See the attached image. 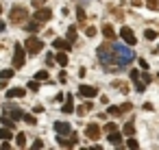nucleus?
<instances>
[{
  "mask_svg": "<svg viewBox=\"0 0 159 150\" xmlns=\"http://www.w3.org/2000/svg\"><path fill=\"white\" fill-rule=\"evenodd\" d=\"M0 148H2V150H11V143H9V141H5V143L0 146Z\"/></svg>",
  "mask_w": 159,
  "mask_h": 150,
  "instance_id": "37998d69",
  "label": "nucleus"
},
{
  "mask_svg": "<svg viewBox=\"0 0 159 150\" xmlns=\"http://www.w3.org/2000/svg\"><path fill=\"white\" fill-rule=\"evenodd\" d=\"M24 29H26V31H29V33H35V31H37V29H39V22H37V20H35V22H31V24H24Z\"/></svg>",
  "mask_w": 159,
  "mask_h": 150,
  "instance_id": "bb28decb",
  "label": "nucleus"
},
{
  "mask_svg": "<svg viewBox=\"0 0 159 150\" xmlns=\"http://www.w3.org/2000/svg\"><path fill=\"white\" fill-rule=\"evenodd\" d=\"M116 55H118V61H120L122 68H126V65L133 63V59H135V55H133V50L129 48V44H126V46H124V44H116Z\"/></svg>",
  "mask_w": 159,
  "mask_h": 150,
  "instance_id": "f03ea898",
  "label": "nucleus"
},
{
  "mask_svg": "<svg viewBox=\"0 0 159 150\" xmlns=\"http://www.w3.org/2000/svg\"><path fill=\"white\" fill-rule=\"evenodd\" d=\"M142 81H144V83H150V74L144 72V74H142Z\"/></svg>",
  "mask_w": 159,
  "mask_h": 150,
  "instance_id": "79ce46f5",
  "label": "nucleus"
},
{
  "mask_svg": "<svg viewBox=\"0 0 159 150\" xmlns=\"http://www.w3.org/2000/svg\"><path fill=\"white\" fill-rule=\"evenodd\" d=\"M107 141H109L111 146H120V143H122V133H118V130L107 133Z\"/></svg>",
  "mask_w": 159,
  "mask_h": 150,
  "instance_id": "ddd939ff",
  "label": "nucleus"
},
{
  "mask_svg": "<svg viewBox=\"0 0 159 150\" xmlns=\"http://www.w3.org/2000/svg\"><path fill=\"white\" fill-rule=\"evenodd\" d=\"M26 48L22 46V44H13V68L16 70H20V68H24V63H26Z\"/></svg>",
  "mask_w": 159,
  "mask_h": 150,
  "instance_id": "7ed1b4c3",
  "label": "nucleus"
},
{
  "mask_svg": "<svg viewBox=\"0 0 159 150\" xmlns=\"http://www.w3.org/2000/svg\"><path fill=\"white\" fill-rule=\"evenodd\" d=\"M76 18H79V24H83V22H85V18H87V15H85L83 7H76Z\"/></svg>",
  "mask_w": 159,
  "mask_h": 150,
  "instance_id": "a878e982",
  "label": "nucleus"
},
{
  "mask_svg": "<svg viewBox=\"0 0 159 150\" xmlns=\"http://www.w3.org/2000/svg\"><path fill=\"white\" fill-rule=\"evenodd\" d=\"M52 46H55L57 50H66V52H68V50L72 48V42H70V39H55Z\"/></svg>",
  "mask_w": 159,
  "mask_h": 150,
  "instance_id": "4468645a",
  "label": "nucleus"
},
{
  "mask_svg": "<svg viewBox=\"0 0 159 150\" xmlns=\"http://www.w3.org/2000/svg\"><path fill=\"white\" fill-rule=\"evenodd\" d=\"M96 55H98L100 65H102L107 72H118V70H122V65H120V61H118V55H116V44H113V42L107 39V44H102V46L96 50Z\"/></svg>",
  "mask_w": 159,
  "mask_h": 150,
  "instance_id": "f257e3e1",
  "label": "nucleus"
},
{
  "mask_svg": "<svg viewBox=\"0 0 159 150\" xmlns=\"http://www.w3.org/2000/svg\"><path fill=\"white\" fill-rule=\"evenodd\" d=\"M5 111H7L13 120H24V111H22L20 107H16V104H13V107H11V104H7V107H5Z\"/></svg>",
  "mask_w": 159,
  "mask_h": 150,
  "instance_id": "1a4fd4ad",
  "label": "nucleus"
},
{
  "mask_svg": "<svg viewBox=\"0 0 159 150\" xmlns=\"http://www.w3.org/2000/svg\"><path fill=\"white\" fill-rule=\"evenodd\" d=\"M9 20L11 24H24V20H29V11L24 7H13L9 11Z\"/></svg>",
  "mask_w": 159,
  "mask_h": 150,
  "instance_id": "39448f33",
  "label": "nucleus"
},
{
  "mask_svg": "<svg viewBox=\"0 0 159 150\" xmlns=\"http://www.w3.org/2000/svg\"><path fill=\"white\" fill-rule=\"evenodd\" d=\"M44 2H48V0H31V5H33L35 9H39V7H44Z\"/></svg>",
  "mask_w": 159,
  "mask_h": 150,
  "instance_id": "f704fd0d",
  "label": "nucleus"
},
{
  "mask_svg": "<svg viewBox=\"0 0 159 150\" xmlns=\"http://www.w3.org/2000/svg\"><path fill=\"white\" fill-rule=\"evenodd\" d=\"M105 130H107V133H113V130H118V126H116L113 122H109V124H105Z\"/></svg>",
  "mask_w": 159,
  "mask_h": 150,
  "instance_id": "c9c22d12",
  "label": "nucleus"
},
{
  "mask_svg": "<svg viewBox=\"0 0 159 150\" xmlns=\"http://www.w3.org/2000/svg\"><path fill=\"white\" fill-rule=\"evenodd\" d=\"M122 133H124L126 137H131V135H135V126H133V122H129V124H124V128H122Z\"/></svg>",
  "mask_w": 159,
  "mask_h": 150,
  "instance_id": "412c9836",
  "label": "nucleus"
},
{
  "mask_svg": "<svg viewBox=\"0 0 159 150\" xmlns=\"http://www.w3.org/2000/svg\"><path fill=\"white\" fill-rule=\"evenodd\" d=\"M131 109H133V104H131V102H124V104H120V111H122V113H129Z\"/></svg>",
  "mask_w": 159,
  "mask_h": 150,
  "instance_id": "72a5a7b5",
  "label": "nucleus"
},
{
  "mask_svg": "<svg viewBox=\"0 0 159 150\" xmlns=\"http://www.w3.org/2000/svg\"><path fill=\"white\" fill-rule=\"evenodd\" d=\"M144 37H146L148 42H152V39H157L159 35H157V31H152V29H146V31H144Z\"/></svg>",
  "mask_w": 159,
  "mask_h": 150,
  "instance_id": "5701e85b",
  "label": "nucleus"
},
{
  "mask_svg": "<svg viewBox=\"0 0 159 150\" xmlns=\"http://www.w3.org/2000/svg\"><path fill=\"white\" fill-rule=\"evenodd\" d=\"M33 148H44V141H42V139H35V141H33Z\"/></svg>",
  "mask_w": 159,
  "mask_h": 150,
  "instance_id": "ea45409f",
  "label": "nucleus"
},
{
  "mask_svg": "<svg viewBox=\"0 0 159 150\" xmlns=\"http://www.w3.org/2000/svg\"><path fill=\"white\" fill-rule=\"evenodd\" d=\"M59 81H61V83H66V81H68V74H66V72H61V74H59Z\"/></svg>",
  "mask_w": 159,
  "mask_h": 150,
  "instance_id": "a19ab883",
  "label": "nucleus"
},
{
  "mask_svg": "<svg viewBox=\"0 0 159 150\" xmlns=\"http://www.w3.org/2000/svg\"><path fill=\"white\" fill-rule=\"evenodd\" d=\"M146 7L150 11H159V0H146Z\"/></svg>",
  "mask_w": 159,
  "mask_h": 150,
  "instance_id": "393cba45",
  "label": "nucleus"
},
{
  "mask_svg": "<svg viewBox=\"0 0 159 150\" xmlns=\"http://www.w3.org/2000/svg\"><path fill=\"white\" fill-rule=\"evenodd\" d=\"M79 94H81L83 98H96V96H98V89L92 87V85H81V87H79Z\"/></svg>",
  "mask_w": 159,
  "mask_h": 150,
  "instance_id": "6e6552de",
  "label": "nucleus"
},
{
  "mask_svg": "<svg viewBox=\"0 0 159 150\" xmlns=\"http://www.w3.org/2000/svg\"><path fill=\"white\" fill-rule=\"evenodd\" d=\"M120 37H122V42H124V44H129V46H135V44H137V37H135V33H133L129 26H122Z\"/></svg>",
  "mask_w": 159,
  "mask_h": 150,
  "instance_id": "0eeeda50",
  "label": "nucleus"
},
{
  "mask_svg": "<svg viewBox=\"0 0 159 150\" xmlns=\"http://www.w3.org/2000/svg\"><path fill=\"white\" fill-rule=\"evenodd\" d=\"M102 35H105L109 42H116V31H113L111 24H105V26H102Z\"/></svg>",
  "mask_w": 159,
  "mask_h": 150,
  "instance_id": "2eb2a0df",
  "label": "nucleus"
},
{
  "mask_svg": "<svg viewBox=\"0 0 159 150\" xmlns=\"http://www.w3.org/2000/svg\"><path fill=\"white\" fill-rule=\"evenodd\" d=\"M55 130L57 135H72V126L68 122H55Z\"/></svg>",
  "mask_w": 159,
  "mask_h": 150,
  "instance_id": "9d476101",
  "label": "nucleus"
},
{
  "mask_svg": "<svg viewBox=\"0 0 159 150\" xmlns=\"http://www.w3.org/2000/svg\"><path fill=\"white\" fill-rule=\"evenodd\" d=\"M107 113H109V115H122L120 107H109V109H107Z\"/></svg>",
  "mask_w": 159,
  "mask_h": 150,
  "instance_id": "2f4dec72",
  "label": "nucleus"
},
{
  "mask_svg": "<svg viewBox=\"0 0 159 150\" xmlns=\"http://www.w3.org/2000/svg\"><path fill=\"white\" fill-rule=\"evenodd\" d=\"M126 148H139V143L135 141V137H133V135H131V137L126 139Z\"/></svg>",
  "mask_w": 159,
  "mask_h": 150,
  "instance_id": "c756f323",
  "label": "nucleus"
},
{
  "mask_svg": "<svg viewBox=\"0 0 159 150\" xmlns=\"http://www.w3.org/2000/svg\"><path fill=\"white\" fill-rule=\"evenodd\" d=\"M68 39H70L72 44L76 42V26H70V29H68Z\"/></svg>",
  "mask_w": 159,
  "mask_h": 150,
  "instance_id": "cd10ccee",
  "label": "nucleus"
},
{
  "mask_svg": "<svg viewBox=\"0 0 159 150\" xmlns=\"http://www.w3.org/2000/svg\"><path fill=\"white\" fill-rule=\"evenodd\" d=\"M85 35H87V37H94V35H96V29H94V26H87Z\"/></svg>",
  "mask_w": 159,
  "mask_h": 150,
  "instance_id": "e433bc0d",
  "label": "nucleus"
},
{
  "mask_svg": "<svg viewBox=\"0 0 159 150\" xmlns=\"http://www.w3.org/2000/svg\"><path fill=\"white\" fill-rule=\"evenodd\" d=\"M85 135H87L89 139H98V137H100V124H87Z\"/></svg>",
  "mask_w": 159,
  "mask_h": 150,
  "instance_id": "9b49d317",
  "label": "nucleus"
},
{
  "mask_svg": "<svg viewBox=\"0 0 159 150\" xmlns=\"http://www.w3.org/2000/svg\"><path fill=\"white\" fill-rule=\"evenodd\" d=\"M29 89H31V91H37V89H39V81H37V78L31 81V83H29Z\"/></svg>",
  "mask_w": 159,
  "mask_h": 150,
  "instance_id": "473e14b6",
  "label": "nucleus"
},
{
  "mask_svg": "<svg viewBox=\"0 0 159 150\" xmlns=\"http://www.w3.org/2000/svg\"><path fill=\"white\" fill-rule=\"evenodd\" d=\"M113 87H116L118 91H122V94H126V91H129V85H126L124 81H113Z\"/></svg>",
  "mask_w": 159,
  "mask_h": 150,
  "instance_id": "6ab92c4d",
  "label": "nucleus"
},
{
  "mask_svg": "<svg viewBox=\"0 0 159 150\" xmlns=\"http://www.w3.org/2000/svg\"><path fill=\"white\" fill-rule=\"evenodd\" d=\"M24 48H26V52H29L31 57H35V55H39V52L44 50V42H42V39H37V37H26Z\"/></svg>",
  "mask_w": 159,
  "mask_h": 150,
  "instance_id": "20e7f679",
  "label": "nucleus"
},
{
  "mask_svg": "<svg viewBox=\"0 0 159 150\" xmlns=\"http://www.w3.org/2000/svg\"><path fill=\"white\" fill-rule=\"evenodd\" d=\"M26 96V89L24 87H13V89H9L7 91V98L11 100V98H24Z\"/></svg>",
  "mask_w": 159,
  "mask_h": 150,
  "instance_id": "f8f14e48",
  "label": "nucleus"
},
{
  "mask_svg": "<svg viewBox=\"0 0 159 150\" xmlns=\"http://www.w3.org/2000/svg\"><path fill=\"white\" fill-rule=\"evenodd\" d=\"M137 63H139V68H142V70H148V63H146V59H139Z\"/></svg>",
  "mask_w": 159,
  "mask_h": 150,
  "instance_id": "58836bf2",
  "label": "nucleus"
},
{
  "mask_svg": "<svg viewBox=\"0 0 159 150\" xmlns=\"http://www.w3.org/2000/svg\"><path fill=\"white\" fill-rule=\"evenodd\" d=\"M142 74H139V70H131V81H137Z\"/></svg>",
  "mask_w": 159,
  "mask_h": 150,
  "instance_id": "4c0bfd02",
  "label": "nucleus"
},
{
  "mask_svg": "<svg viewBox=\"0 0 159 150\" xmlns=\"http://www.w3.org/2000/svg\"><path fill=\"white\" fill-rule=\"evenodd\" d=\"M24 122L31 124V126H35V124H37V117H35L33 113H24Z\"/></svg>",
  "mask_w": 159,
  "mask_h": 150,
  "instance_id": "b1692460",
  "label": "nucleus"
},
{
  "mask_svg": "<svg viewBox=\"0 0 159 150\" xmlns=\"http://www.w3.org/2000/svg\"><path fill=\"white\" fill-rule=\"evenodd\" d=\"M50 18H52V11H50L48 7H39V9H37V11L33 13V20H37L39 24H44V22H48Z\"/></svg>",
  "mask_w": 159,
  "mask_h": 150,
  "instance_id": "423d86ee",
  "label": "nucleus"
},
{
  "mask_svg": "<svg viewBox=\"0 0 159 150\" xmlns=\"http://www.w3.org/2000/svg\"><path fill=\"white\" fill-rule=\"evenodd\" d=\"M16 143H18V148H26V135L24 133H18L16 135Z\"/></svg>",
  "mask_w": 159,
  "mask_h": 150,
  "instance_id": "aec40b11",
  "label": "nucleus"
},
{
  "mask_svg": "<svg viewBox=\"0 0 159 150\" xmlns=\"http://www.w3.org/2000/svg\"><path fill=\"white\" fill-rule=\"evenodd\" d=\"M92 107H94V104H92V102H83V104H81V107H79V109H76V113H79V115H81V117H83V115H87V113H89V111H92Z\"/></svg>",
  "mask_w": 159,
  "mask_h": 150,
  "instance_id": "f3484780",
  "label": "nucleus"
},
{
  "mask_svg": "<svg viewBox=\"0 0 159 150\" xmlns=\"http://www.w3.org/2000/svg\"><path fill=\"white\" fill-rule=\"evenodd\" d=\"M131 5H133V7H139V5H142V0H131Z\"/></svg>",
  "mask_w": 159,
  "mask_h": 150,
  "instance_id": "c03bdc74",
  "label": "nucleus"
},
{
  "mask_svg": "<svg viewBox=\"0 0 159 150\" xmlns=\"http://www.w3.org/2000/svg\"><path fill=\"white\" fill-rule=\"evenodd\" d=\"M61 111H63V113H72V111H76V109H74V98H72V96L66 98V104L61 107Z\"/></svg>",
  "mask_w": 159,
  "mask_h": 150,
  "instance_id": "dca6fc26",
  "label": "nucleus"
},
{
  "mask_svg": "<svg viewBox=\"0 0 159 150\" xmlns=\"http://www.w3.org/2000/svg\"><path fill=\"white\" fill-rule=\"evenodd\" d=\"M35 78H37V81H50V76H48V72H46V70L37 72V74H35Z\"/></svg>",
  "mask_w": 159,
  "mask_h": 150,
  "instance_id": "c85d7f7f",
  "label": "nucleus"
},
{
  "mask_svg": "<svg viewBox=\"0 0 159 150\" xmlns=\"http://www.w3.org/2000/svg\"><path fill=\"white\" fill-rule=\"evenodd\" d=\"M16 72H13V68H9V70H2V72H0V76H2V78H11Z\"/></svg>",
  "mask_w": 159,
  "mask_h": 150,
  "instance_id": "7c9ffc66",
  "label": "nucleus"
},
{
  "mask_svg": "<svg viewBox=\"0 0 159 150\" xmlns=\"http://www.w3.org/2000/svg\"><path fill=\"white\" fill-rule=\"evenodd\" d=\"M55 59H57V63H59V65H63V68L68 65V55H66V50L57 52V55H55Z\"/></svg>",
  "mask_w": 159,
  "mask_h": 150,
  "instance_id": "a211bd4d",
  "label": "nucleus"
},
{
  "mask_svg": "<svg viewBox=\"0 0 159 150\" xmlns=\"http://www.w3.org/2000/svg\"><path fill=\"white\" fill-rule=\"evenodd\" d=\"M11 137H13V133H11V128H9V126L0 128V139H11Z\"/></svg>",
  "mask_w": 159,
  "mask_h": 150,
  "instance_id": "4be33fe9",
  "label": "nucleus"
}]
</instances>
